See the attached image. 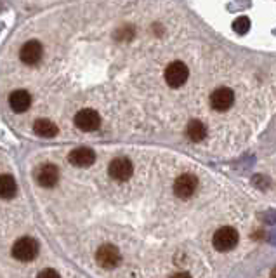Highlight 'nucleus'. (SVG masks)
Listing matches in <instances>:
<instances>
[{
  "instance_id": "nucleus-5",
  "label": "nucleus",
  "mask_w": 276,
  "mask_h": 278,
  "mask_svg": "<svg viewBox=\"0 0 276 278\" xmlns=\"http://www.w3.org/2000/svg\"><path fill=\"white\" fill-rule=\"evenodd\" d=\"M75 125L84 132H92L95 129H99L101 125V117L95 110L92 108H84L75 115Z\"/></svg>"
},
{
  "instance_id": "nucleus-8",
  "label": "nucleus",
  "mask_w": 276,
  "mask_h": 278,
  "mask_svg": "<svg viewBox=\"0 0 276 278\" xmlns=\"http://www.w3.org/2000/svg\"><path fill=\"white\" fill-rule=\"evenodd\" d=\"M235 103V93L229 87H219L210 94V106L215 111H226Z\"/></svg>"
},
{
  "instance_id": "nucleus-16",
  "label": "nucleus",
  "mask_w": 276,
  "mask_h": 278,
  "mask_svg": "<svg viewBox=\"0 0 276 278\" xmlns=\"http://www.w3.org/2000/svg\"><path fill=\"white\" fill-rule=\"evenodd\" d=\"M233 30H235L236 33H240V35H245L247 31L250 30V19L247 16L236 17L235 23H233Z\"/></svg>"
},
{
  "instance_id": "nucleus-11",
  "label": "nucleus",
  "mask_w": 276,
  "mask_h": 278,
  "mask_svg": "<svg viewBox=\"0 0 276 278\" xmlns=\"http://www.w3.org/2000/svg\"><path fill=\"white\" fill-rule=\"evenodd\" d=\"M70 164L75 165V167H91L95 162V153L91 150V148H75V150L70 153L68 157Z\"/></svg>"
},
{
  "instance_id": "nucleus-10",
  "label": "nucleus",
  "mask_w": 276,
  "mask_h": 278,
  "mask_svg": "<svg viewBox=\"0 0 276 278\" xmlns=\"http://www.w3.org/2000/svg\"><path fill=\"white\" fill-rule=\"evenodd\" d=\"M35 179L40 186L44 188H54L59 181V169L52 164H45L35 174Z\"/></svg>"
},
{
  "instance_id": "nucleus-12",
  "label": "nucleus",
  "mask_w": 276,
  "mask_h": 278,
  "mask_svg": "<svg viewBox=\"0 0 276 278\" xmlns=\"http://www.w3.org/2000/svg\"><path fill=\"white\" fill-rule=\"evenodd\" d=\"M9 106L12 108V111L16 113H24L28 108L31 106V96L28 91L17 89L9 96Z\"/></svg>"
},
{
  "instance_id": "nucleus-2",
  "label": "nucleus",
  "mask_w": 276,
  "mask_h": 278,
  "mask_svg": "<svg viewBox=\"0 0 276 278\" xmlns=\"http://www.w3.org/2000/svg\"><path fill=\"white\" fill-rule=\"evenodd\" d=\"M238 240H240L238 231L231 226H224V228H219L214 233L212 244H214V247L219 252H228V251H233L238 245Z\"/></svg>"
},
{
  "instance_id": "nucleus-15",
  "label": "nucleus",
  "mask_w": 276,
  "mask_h": 278,
  "mask_svg": "<svg viewBox=\"0 0 276 278\" xmlns=\"http://www.w3.org/2000/svg\"><path fill=\"white\" fill-rule=\"evenodd\" d=\"M186 134L193 143H200V141H203L205 136H207V127H205L200 120H191L186 127Z\"/></svg>"
},
{
  "instance_id": "nucleus-13",
  "label": "nucleus",
  "mask_w": 276,
  "mask_h": 278,
  "mask_svg": "<svg viewBox=\"0 0 276 278\" xmlns=\"http://www.w3.org/2000/svg\"><path fill=\"white\" fill-rule=\"evenodd\" d=\"M17 193V183L10 174H0V198H14Z\"/></svg>"
},
{
  "instance_id": "nucleus-6",
  "label": "nucleus",
  "mask_w": 276,
  "mask_h": 278,
  "mask_svg": "<svg viewBox=\"0 0 276 278\" xmlns=\"http://www.w3.org/2000/svg\"><path fill=\"white\" fill-rule=\"evenodd\" d=\"M196 189H198V179H196V176H193V174L179 176L174 183L176 196H179V198H183V200L191 198V196L196 193Z\"/></svg>"
},
{
  "instance_id": "nucleus-9",
  "label": "nucleus",
  "mask_w": 276,
  "mask_h": 278,
  "mask_svg": "<svg viewBox=\"0 0 276 278\" xmlns=\"http://www.w3.org/2000/svg\"><path fill=\"white\" fill-rule=\"evenodd\" d=\"M42 56H44V47L38 40H28L19 51V59L28 66L37 65Z\"/></svg>"
},
{
  "instance_id": "nucleus-19",
  "label": "nucleus",
  "mask_w": 276,
  "mask_h": 278,
  "mask_svg": "<svg viewBox=\"0 0 276 278\" xmlns=\"http://www.w3.org/2000/svg\"><path fill=\"white\" fill-rule=\"evenodd\" d=\"M271 278H276V268L273 270V272H271Z\"/></svg>"
},
{
  "instance_id": "nucleus-14",
  "label": "nucleus",
  "mask_w": 276,
  "mask_h": 278,
  "mask_svg": "<svg viewBox=\"0 0 276 278\" xmlns=\"http://www.w3.org/2000/svg\"><path fill=\"white\" fill-rule=\"evenodd\" d=\"M33 131H35V134L40 136V138H54L59 129H58V125L49 120V118H38L33 124Z\"/></svg>"
},
{
  "instance_id": "nucleus-7",
  "label": "nucleus",
  "mask_w": 276,
  "mask_h": 278,
  "mask_svg": "<svg viewBox=\"0 0 276 278\" xmlns=\"http://www.w3.org/2000/svg\"><path fill=\"white\" fill-rule=\"evenodd\" d=\"M132 172H134L132 162L125 157H118V158H115V160H111V164H109V167H108V174L111 176L115 181H127V179H130Z\"/></svg>"
},
{
  "instance_id": "nucleus-4",
  "label": "nucleus",
  "mask_w": 276,
  "mask_h": 278,
  "mask_svg": "<svg viewBox=\"0 0 276 278\" xmlns=\"http://www.w3.org/2000/svg\"><path fill=\"white\" fill-rule=\"evenodd\" d=\"M120 251L111 244H104L97 249L95 252V261L101 268L104 270H113L120 265Z\"/></svg>"
},
{
  "instance_id": "nucleus-1",
  "label": "nucleus",
  "mask_w": 276,
  "mask_h": 278,
  "mask_svg": "<svg viewBox=\"0 0 276 278\" xmlns=\"http://www.w3.org/2000/svg\"><path fill=\"white\" fill-rule=\"evenodd\" d=\"M38 256V242L31 237H23L12 245V258L21 263L33 261Z\"/></svg>"
},
{
  "instance_id": "nucleus-18",
  "label": "nucleus",
  "mask_w": 276,
  "mask_h": 278,
  "mask_svg": "<svg viewBox=\"0 0 276 278\" xmlns=\"http://www.w3.org/2000/svg\"><path fill=\"white\" fill-rule=\"evenodd\" d=\"M171 278H191L189 273H186V272H178V273H174Z\"/></svg>"
},
{
  "instance_id": "nucleus-17",
  "label": "nucleus",
  "mask_w": 276,
  "mask_h": 278,
  "mask_svg": "<svg viewBox=\"0 0 276 278\" xmlns=\"http://www.w3.org/2000/svg\"><path fill=\"white\" fill-rule=\"evenodd\" d=\"M37 278H61V277H59V273L56 272V270L47 268V270H44V272L38 273Z\"/></svg>"
},
{
  "instance_id": "nucleus-3",
  "label": "nucleus",
  "mask_w": 276,
  "mask_h": 278,
  "mask_svg": "<svg viewBox=\"0 0 276 278\" xmlns=\"http://www.w3.org/2000/svg\"><path fill=\"white\" fill-rule=\"evenodd\" d=\"M187 77H189V70H187V66L183 61L171 63L167 66V70H165V82L172 89H179L181 86H184Z\"/></svg>"
}]
</instances>
